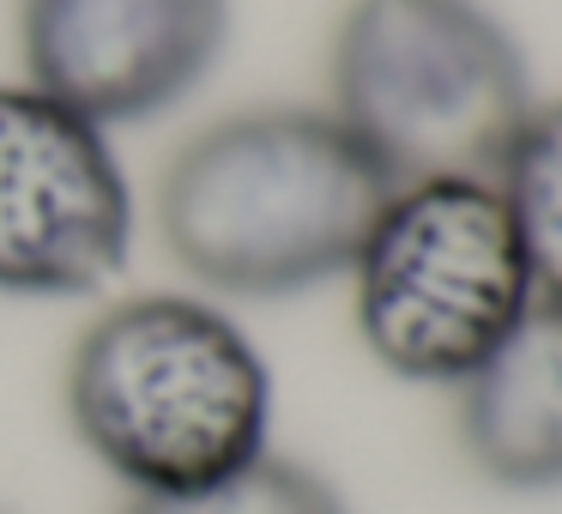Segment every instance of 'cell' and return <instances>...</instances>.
<instances>
[{
    "label": "cell",
    "mask_w": 562,
    "mask_h": 514,
    "mask_svg": "<svg viewBox=\"0 0 562 514\" xmlns=\"http://www.w3.org/2000/svg\"><path fill=\"white\" fill-rule=\"evenodd\" d=\"M231 43V0H25V79L98 127H134L194 98Z\"/></svg>",
    "instance_id": "8992f818"
},
{
    "label": "cell",
    "mask_w": 562,
    "mask_h": 514,
    "mask_svg": "<svg viewBox=\"0 0 562 514\" xmlns=\"http://www.w3.org/2000/svg\"><path fill=\"white\" fill-rule=\"evenodd\" d=\"M122 514H351L345 496L303 460L260 454L236 472L194 490H164V496H127Z\"/></svg>",
    "instance_id": "9c48e42d"
},
{
    "label": "cell",
    "mask_w": 562,
    "mask_h": 514,
    "mask_svg": "<svg viewBox=\"0 0 562 514\" xmlns=\"http://www.w3.org/2000/svg\"><path fill=\"white\" fill-rule=\"evenodd\" d=\"M393 176L333 110L267 103L200 127L158 182V236L218 297H296L351 272Z\"/></svg>",
    "instance_id": "6da1fadb"
},
{
    "label": "cell",
    "mask_w": 562,
    "mask_h": 514,
    "mask_svg": "<svg viewBox=\"0 0 562 514\" xmlns=\"http://www.w3.org/2000/svg\"><path fill=\"white\" fill-rule=\"evenodd\" d=\"M327 79V110L393 182L496 176L538 103L520 37L484 0H351Z\"/></svg>",
    "instance_id": "3957f363"
},
{
    "label": "cell",
    "mask_w": 562,
    "mask_h": 514,
    "mask_svg": "<svg viewBox=\"0 0 562 514\" xmlns=\"http://www.w3.org/2000/svg\"><path fill=\"white\" fill-rule=\"evenodd\" d=\"M453 429L496 490H562V303L532 297L508 339L453 388Z\"/></svg>",
    "instance_id": "52a82bcc"
},
{
    "label": "cell",
    "mask_w": 562,
    "mask_h": 514,
    "mask_svg": "<svg viewBox=\"0 0 562 514\" xmlns=\"http://www.w3.org/2000/svg\"><path fill=\"white\" fill-rule=\"evenodd\" d=\"M134 194L110 127L61 98L0 86V291L91 297L122 272Z\"/></svg>",
    "instance_id": "5b68a950"
},
{
    "label": "cell",
    "mask_w": 562,
    "mask_h": 514,
    "mask_svg": "<svg viewBox=\"0 0 562 514\" xmlns=\"http://www.w3.org/2000/svg\"><path fill=\"white\" fill-rule=\"evenodd\" d=\"M67 424L127 496L194 490L267 454L272 376L206 297H122L67 357Z\"/></svg>",
    "instance_id": "7a4b0ae2"
},
{
    "label": "cell",
    "mask_w": 562,
    "mask_h": 514,
    "mask_svg": "<svg viewBox=\"0 0 562 514\" xmlns=\"http://www.w3.org/2000/svg\"><path fill=\"white\" fill-rule=\"evenodd\" d=\"M345 279L363 351L417 388H460L538 297L490 176L400 182Z\"/></svg>",
    "instance_id": "277c9868"
},
{
    "label": "cell",
    "mask_w": 562,
    "mask_h": 514,
    "mask_svg": "<svg viewBox=\"0 0 562 514\" xmlns=\"http://www.w3.org/2000/svg\"><path fill=\"white\" fill-rule=\"evenodd\" d=\"M490 182L514 219L538 297L562 303V98L532 103Z\"/></svg>",
    "instance_id": "ba28073f"
}]
</instances>
